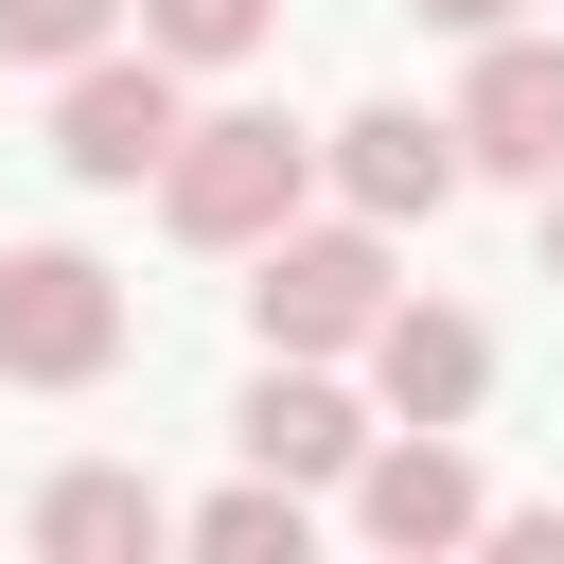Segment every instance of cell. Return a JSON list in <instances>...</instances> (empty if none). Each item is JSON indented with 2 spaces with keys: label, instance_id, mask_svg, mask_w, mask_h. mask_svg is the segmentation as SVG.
<instances>
[{
  "label": "cell",
  "instance_id": "cell-1",
  "mask_svg": "<svg viewBox=\"0 0 564 564\" xmlns=\"http://www.w3.org/2000/svg\"><path fill=\"white\" fill-rule=\"evenodd\" d=\"M300 194H317V141H300L282 106H212V123L159 141V229H176V247H264Z\"/></svg>",
  "mask_w": 564,
  "mask_h": 564
},
{
  "label": "cell",
  "instance_id": "cell-2",
  "mask_svg": "<svg viewBox=\"0 0 564 564\" xmlns=\"http://www.w3.org/2000/svg\"><path fill=\"white\" fill-rule=\"evenodd\" d=\"M370 317H388V229H370V212H335V229L282 212V229L247 247V335H264V352H352Z\"/></svg>",
  "mask_w": 564,
  "mask_h": 564
},
{
  "label": "cell",
  "instance_id": "cell-3",
  "mask_svg": "<svg viewBox=\"0 0 564 564\" xmlns=\"http://www.w3.org/2000/svg\"><path fill=\"white\" fill-rule=\"evenodd\" d=\"M123 370V282L88 247H0V388H106Z\"/></svg>",
  "mask_w": 564,
  "mask_h": 564
},
{
  "label": "cell",
  "instance_id": "cell-4",
  "mask_svg": "<svg viewBox=\"0 0 564 564\" xmlns=\"http://www.w3.org/2000/svg\"><path fill=\"white\" fill-rule=\"evenodd\" d=\"M176 123H194V106H176V70H159V53H123V35L53 70V176H70V194H141Z\"/></svg>",
  "mask_w": 564,
  "mask_h": 564
},
{
  "label": "cell",
  "instance_id": "cell-5",
  "mask_svg": "<svg viewBox=\"0 0 564 564\" xmlns=\"http://www.w3.org/2000/svg\"><path fill=\"white\" fill-rule=\"evenodd\" d=\"M335 494H352V529H370L388 564L476 546V511H494V494H476V458H458V423H370V458H352Z\"/></svg>",
  "mask_w": 564,
  "mask_h": 564
},
{
  "label": "cell",
  "instance_id": "cell-6",
  "mask_svg": "<svg viewBox=\"0 0 564 564\" xmlns=\"http://www.w3.org/2000/svg\"><path fill=\"white\" fill-rule=\"evenodd\" d=\"M317 176H335L370 229H441V212L476 194V159H458V123H441V106H352V123L317 141Z\"/></svg>",
  "mask_w": 564,
  "mask_h": 564
},
{
  "label": "cell",
  "instance_id": "cell-7",
  "mask_svg": "<svg viewBox=\"0 0 564 564\" xmlns=\"http://www.w3.org/2000/svg\"><path fill=\"white\" fill-rule=\"evenodd\" d=\"M352 352H370V423H476V405H494V335H476L458 300H405V282H388V317H370Z\"/></svg>",
  "mask_w": 564,
  "mask_h": 564
},
{
  "label": "cell",
  "instance_id": "cell-8",
  "mask_svg": "<svg viewBox=\"0 0 564 564\" xmlns=\"http://www.w3.org/2000/svg\"><path fill=\"white\" fill-rule=\"evenodd\" d=\"M352 458H370V388H335V352H264V388H247V476L335 494Z\"/></svg>",
  "mask_w": 564,
  "mask_h": 564
},
{
  "label": "cell",
  "instance_id": "cell-9",
  "mask_svg": "<svg viewBox=\"0 0 564 564\" xmlns=\"http://www.w3.org/2000/svg\"><path fill=\"white\" fill-rule=\"evenodd\" d=\"M441 123H458L476 176H546V159H564V35H529V18L476 35V88H458Z\"/></svg>",
  "mask_w": 564,
  "mask_h": 564
},
{
  "label": "cell",
  "instance_id": "cell-10",
  "mask_svg": "<svg viewBox=\"0 0 564 564\" xmlns=\"http://www.w3.org/2000/svg\"><path fill=\"white\" fill-rule=\"evenodd\" d=\"M159 529H176V511H159V494H141L123 458H70V476L35 494V546H53V564H141Z\"/></svg>",
  "mask_w": 564,
  "mask_h": 564
},
{
  "label": "cell",
  "instance_id": "cell-11",
  "mask_svg": "<svg viewBox=\"0 0 564 564\" xmlns=\"http://www.w3.org/2000/svg\"><path fill=\"white\" fill-rule=\"evenodd\" d=\"M176 546H212V564H300V546H317V494H282V476H229L212 511H176Z\"/></svg>",
  "mask_w": 564,
  "mask_h": 564
},
{
  "label": "cell",
  "instance_id": "cell-12",
  "mask_svg": "<svg viewBox=\"0 0 564 564\" xmlns=\"http://www.w3.org/2000/svg\"><path fill=\"white\" fill-rule=\"evenodd\" d=\"M264 18L282 0H141V53L159 70H229V53H264Z\"/></svg>",
  "mask_w": 564,
  "mask_h": 564
},
{
  "label": "cell",
  "instance_id": "cell-13",
  "mask_svg": "<svg viewBox=\"0 0 564 564\" xmlns=\"http://www.w3.org/2000/svg\"><path fill=\"white\" fill-rule=\"evenodd\" d=\"M106 35H123V0H0V70H70Z\"/></svg>",
  "mask_w": 564,
  "mask_h": 564
},
{
  "label": "cell",
  "instance_id": "cell-14",
  "mask_svg": "<svg viewBox=\"0 0 564 564\" xmlns=\"http://www.w3.org/2000/svg\"><path fill=\"white\" fill-rule=\"evenodd\" d=\"M476 546H511V564H564V511H476Z\"/></svg>",
  "mask_w": 564,
  "mask_h": 564
},
{
  "label": "cell",
  "instance_id": "cell-15",
  "mask_svg": "<svg viewBox=\"0 0 564 564\" xmlns=\"http://www.w3.org/2000/svg\"><path fill=\"white\" fill-rule=\"evenodd\" d=\"M405 18H423V35H511L529 0H405Z\"/></svg>",
  "mask_w": 564,
  "mask_h": 564
},
{
  "label": "cell",
  "instance_id": "cell-16",
  "mask_svg": "<svg viewBox=\"0 0 564 564\" xmlns=\"http://www.w3.org/2000/svg\"><path fill=\"white\" fill-rule=\"evenodd\" d=\"M546 282H564V159H546Z\"/></svg>",
  "mask_w": 564,
  "mask_h": 564
}]
</instances>
